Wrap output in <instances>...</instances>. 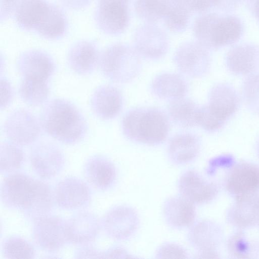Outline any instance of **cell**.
<instances>
[{
    "instance_id": "21",
    "label": "cell",
    "mask_w": 259,
    "mask_h": 259,
    "mask_svg": "<svg viewBox=\"0 0 259 259\" xmlns=\"http://www.w3.org/2000/svg\"><path fill=\"white\" fill-rule=\"evenodd\" d=\"M101 226V222L93 213L78 212L66 221L68 242L80 246L89 245L96 239Z\"/></svg>"
},
{
    "instance_id": "8",
    "label": "cell",
    "mask_w": 259,
    "mask_h": 259,
    "mask_svg": "<svg viewBox=\"0 0 259 259\" xmlns=\"http://www.w3.org/2000/svg\"><path fill=\"white\" fill-rule=\"evenodd\" d=\"M188 240L196 251L195 258H219L218 249L223 239L221 227L209 220L195 222L189 227Z\"/></svg>"
},
{
    "instance_id": "3",
    "label": "cell",
    "mask_w": 259,
    "mask_h": 259,
    "mask_svg": "<svg viewBox=\"0 0 259 259\" xmlns=\"http://www.w3.org/2000/svg\"><path fill=\"white\" fill-rule=\"evenodd\" d=\"M121 127L124 136L139 144L155 146L167 139L170 124L167 115L154 107H139L128 111L123 117Z\"/></svg>"
},
{
    "instance_id": "30",
    "label": "cell",
    "mask_w": 259,
    "mask_h": 259,
    "mask_svg": "<svg viewBox=\"0 0 259 259\" xmlns=\"http://www.w3.org/2000/svg\"><path fill=\"white\" fill-rule=\"evenodd\" d=\"M163 16L167 28L171 32L184 31L189 23L191 11L185 0H165Z\"/></svg>"
},
{
    "instance_id": "10",
    "label": "cell",
    "mask_w": 259,
    "mask_h": 259,
    "mask_svg": "<svg viewBox=\"0 0 259 259\" xmlns=\"http://www.w3.org/2000/svg\"><path fill=\"white\" fill-rule=\"evenodd\" d=\"M130 0H98L95 21L99 29L109 35L123 32L129 22Z\"/></svg>"
},
{
    "instance_id": "1",
    "label": "cell",
    "mask_w": 259,
    "mask_h": 259,
    "mask_svg": "<svg viewBox=\"0 0 259 259\" xmlns=\"http://www.w3.org/2000/svg\"><path fill=\"white\" fill-rule=\"evenodd\" d=\"M1 198L6 207L20 211L34 222L50 215L55 203L47 183L23 172H12L4 178Z\"/></svg>"
},
{
    "instance_id": "26",
    "label": "cell",
    "mask_w": 259,
    "mask_h": 259,
    "mask_svg": "<svg viewBox=\"0 0 259 259\" xmlns=\"http://www.w3.org/2000/svg\"><path fill=\"white\" fill-rule=\"evenodd\" d=\"M162 212L165 222L174 229L189 228L195 222V204L181 195L167 199L163 203Z\"/></svg>"
},
{
    "instance_id": "9",
    "label": "cell",
    "mask_w": 259,
    "mask_h": 259,
    "mask_svg": "<svg viewBox=\"0 0 259 259\" xmlns=\"http://www.w3.org/2000/svg\"><path fill=\"white\" fill-rule=\"evenodd\" d=\"M41 125L31 112L18 109L6 118L3 130L10 141L19 146H28L34 143L41 134Z\"/></svg>"
},
{
    "instance_id": "5",
    "label": "cell",
    "mask_w": 259,
    "mask_h": 259,
    "mask_svg": "<svg viewBox=\"0 0 259 259\" xmlns=\"http://www.w3.org/2000/svg\"><path fill=\"white\" fill-rule=\"evenodd\" d=\"M141 57L134 47L115 44L101 52L99 66L102 74L109 80L116 83H126L140 74Z\"/></svg>"
},
{
    "instance_id": "34",
    "label": "cell",
    "mask_w": 259,
    "mask_h": 259,
    "mask_svg": "<svg viewBox=\"0 0 259 259\" xmlns=\"http://www.w3.org/2000/svg\"><path fill=\"white\" fill-rule=\"evenodd\" d=\"M2 250L6 258H33L35 256L33 246L23 238L17 236L6 239Z\"/></svg>"
},
{
    "instance_id": "46",
    "label": "cell",
    "mask_w": 259,
    "mask_h": 259,
    "mask_svg": "<svg viewBox=\"0 0 259 259\" xmlns=\"http://www.w3.org/2000/svg\"><path fill=\"white\" fill-rule=\"evenodd\" d=\"M248 9L259 22V0H245Z\"/></svg>"
},
{
    "instance_id": "44",
    "label": "cell",
    "mask_w": 259,
    "mask_h": 259,
    "mask_svg": "<svg viewBox=\"0 0 259 259\" xmlns=\"http://www.w3.org/2000/svg\"><path fill=\"white\" fill-rule=\"evenodd\" d=\"M242 0H212L213 6L218 9L230 12L239 7Z\"/></svg>"
},
{
    "instance_id": "20",
    "label": "cell",
    "mask_w": 259,
    "mask_h": 259,
    "mask_svg": "<svg viewBox=\"0 0 259 259\" xmlns=\"http://www.w3.org/2000/svg\"><path fill=\"white\" fill-rule=\"evenodd\" d=\"M225 63L228 70L239 76H249L259 71V46L244 43L236 45L227 52Z\"/></svg>"
},
{
    "instance_id": "4",
    "label": "cell",
    "mask_w": 259,
    "mask_h": 259,
    "mask_svg": "<svg viewBox=\"0 0 259 259\" xmlns=\"http://www.w3.org/2000/svg\"><path fill=\"white\" fill-rule=\"evenodd\" d=\"M193 31L198 42L215 50L237 42L242 35L243 25L236 16L210 13L196 19Z\"/></svg>"
},
{
    "instance_id": "16",
    "label": "cell",
    "mask_w": 259,
    "mask_h": 259,
    "mask_svg": "<svg viewBox=\"0 0 259 259\" xmlns=\"http://www.w3.org/2000/svg\"><path fill=\"white\" fill-rule=\"evenodd\" d=\"M55 203L60 208L79 209L87 206L91 200V192L82 180L68 177L60 180L53 191Z\"/></svg>"
},
{
    "instance_id": "29",
    "label": "cell",
    "mask_w": 259,
    "mask_h": 259,
    "mask_svg": "<svg viewBox=\"0 0 259 259\" xmlns=\"http://www.w3.org/2000/svg\"><path fill=\"white\" fill-rule=\"evenodd\" d=\"M199 107L193 100L184 97L169 101L168 114L172 122L179 127L187 128L197 125Z\"/></svg>"
},
{
    "instance_id": "11",
    "label": "cell",
    "mask_w": 259,
    "mask_h": 259,
    "mask_svg": "<svg viewBox=\"0 0 259 259\" xmlns=\"http://www.w3.org/2000/svg\"><path fill=\"white\" fill-rule=\"evenodd\" d=\"M140 219L137 211L126 205L115 206L104 215L101 225L107 235L114 240L129 239L137 231Z\"/></svg>"
},
{
    "instance_id": "47",
    "label": "cell",
    "mask_w": 259,
    "mask_h": 259,
    "mask_svg": "<svg viewBox=\"0 0 259 259\" xmlns=\"http://www.w3.org/2000/svg\"><path fill=\"white\" fill-rule=\"evenodd\" d=\"M256 148L257 153V155H258V157H259V137H258V139H257V141H256Z\"/></svg>"
},
{
    "instance_id": "42",
    "label": "cell",
    "mask_w": 259,
    "mask_h": 259,
    "mask_svg": "<svg viewBox=\"0 0 259 259\" xmlns=\"http://www.w3.org/2000/svg\"><path fill=\"white\" fill-rule=\"evenodd\" d=\"M191 11L201 13L208 11L213 6L212 0H185Z\"/></svg>"
},
{
    "instance_id": "41",
    "label": "cell",
    "mask_w": 259,
    "mask_h": 259,
    "mask_svg": "<svg viewBox=\"0 0 259 259\" xmlns=\"http://www.w3.org/2000/svg\"><path fill=\"white\" fill-rule=\"evenodd\" d=\"M20 0H1V20H5L14 14Z\"/></svg>"
},
{
    "instance_id": "48",
    "label": "cell",
    "mask_w": 259,
    "mask_h": 259,
    "mask_svg": "<svg viewBox=\"0 0 259 259\" xmlns=\"http://www.w3.org/2000/svg\"><path fill=\"white\" fill-rule=\"evenodd\" d=\"M257 226L259 227V221H258V223Z\"/></svg>"
},
{
    "instance_id": "19",
    "label": "cell",
    "mask_w": 259,
    "mask_h": 259,
    "mask_svg": "<svg viewBox=\"0 0 259 259\" xmlns=\"http://www.w3.org/2000/svg\"><path fill=\"white\" fill-rule=\"evenodd\" d=\"M226 219L239 230L257 226L259 221V192L238 197L228 208Z\"/></svg>"
},
{
    "instance_id": "37",
    "label": "cell",
    "mask_w": 259,
    "mask_h": 259,
    "mask_svg": "<svg viewBox=\"0 0 259 259\" xmlns=\"http://www.w3.org/2000/svg\"><path fill=\"white\" fill-rule=\"evenodd\" d=\"M225 124L210 111L207 104L199 107L197 125L207 132H214L221 129Z\"/></svg>"
},
{
    "instance_id": "31",
    "label": "cell",
    "mask_w": 259,
    "mask_h": 259,
    "mask_svg": "<svg viewBox=\"0 0 259 259\" xmlns=\"http://www.w3.org/2000/svg\"><path fill=\"white\" fill-rule=\"evenodd\" d=\"M20 98L32 107L40 106L47 100L50 94L48 81L22 79L18 88Z\"/></svg>"
},
{
    "instance_id": "17",
    "label": "cell",
    "mask_w": 259,
    "mask_h": 259,
    "mask_svg": "<svg viewBox=\"0 0 259 259\" xmlns=\"http://www.w3.org/2000/svg\"><path fill=\"white\" fill-rule=\"evenodd\" d=\"M29 159L33 171L44 179L54 177L64 164V156L60 149L48 142L34 145L31 149Z\"/></svg>"
},
{
    "instance_id": "35",
    "label": "cell",
    "mask_w": 259,
    "mask_h": 259,
    "mask_svg": "<svg viewBox=\"0 0 259 259\" xmlns=\"http://www.w3.org/2000/svg\"><path fill=\"white\" fill-rule=\"evenodd\" d=\"M165 0H135L137 15L146 23L155 24L163 18Z\"/></svg>"
},
{
    "instance_id": "28",
    "label": "cell",
    "mask_w": 259,
    "mask_h": 259,
    "mask_svg": "<svg viewBox=\"0 0 259 259\" xmlns=\"http://www.w3.org/2000/svg\"><path fill=\"white\" fill-rule=\"evenodd\" d=\"M151 91L157 98L170 101L185 97L188 91V84L182 75L164 72L153 78Z\"/></svg>"
},
{
    "instance_id": "14",
    "label": "cell",
    "mask_w": 259,
    "mask_h": 259,
    "mask_svg": "<svg viewBox=\"0 0 259 259\" xmlns=\"http://www.w3.org/2000/svg\"><path fill=\"white\" fill-rule=\"evenodd\" d=\"M178 187L180 195L194 204L211 201L219 190L216 183L207 180L193 169L187 170L181 175Z\"/></svg>"
},
{
    "instance_id": "25",
    "label": "cell",
    "mask_w": 259,
    "mask_h": 259,
    "mask_svg": "<svg viewBox=\"0 0 259 259\" xmlns=\"http://www.w3.org/2000/svg\"><path fill=\"white\" fill-rule=\"evenodd\" d=\"M84 175L88 182L96 189L105 191L115 183L117 170L114 163L102 155L90 157L83 167Z\"/></svg>"
},
{
    "instance_id": "15",
    "label": "cell",
    "mask_w": 259,
    "mask_h": 259,
    "mask_svg": "<svg viewBox=\"0 0 259 259\" xmlns=\"http://www.w3.org/2000/svg\"><path fill=\"white\" fill-rule=\"evenodd\" d=\"M224 185L234 198L259 192V166L246 161L235 164L226 175Z\"/></svg>"
},
{
    "instance_id": "6",
    "label": "cell",
    "mask_w": 259,
    "mask_h": 259,
    "mask_svg": "<svg viewBox=\"0 0 259 259\" xmlns=\"http://www.w3.org/2000/svg\"><path fill=\"white\" fill-rule=\"evenodd\" d=\"M57 7L47 0H20L14 13L15 20L21 29L34 31L40 35L53 18Z\"/></svg>"
},
{
    "instance_id": "40",
    "label": "cell",
    "mask_w": 259,
    "mask_h": 259,
    "mask_svg": "<svg viewBox=\"0 0 259 259\" xmlns=\"http://www.w3.org/2000/svg\"><path fill=\"white\" fill-rule=\"evenodd\" d=\"M103 251L90 246L82 245L75 251L74 256L76 258H102Z\"/></svg>"
},
{
    "instance_id": "36",
    "label": "cell",
    "mask_w": 259,
    "mask_h": 259,
    "mask_svg": "<svg viewBox=\"0 0 259 259\" xmlns=\"http://www.w3.org/2000/svg\"><path fill=\"white\" fill-rule=\"evenodd\" d=\"M242 97L246 107L259 114V72L246 77L242 84Z\"/></svg>"
},
{
    "instance_id": "7",
    "label": "cell",
    "mask_w": 259,
    "mask_h": 259,
    "mask_svg": "<svg viewBox=\"0 0 259 259\" xmlns=\"http://www.w3.org/2000/svg\"><path fill=\"white\" fill-rule=\"evenodd\" d=\"M173 60L182 74L192 78L204 77L211 66L209 50L197 41L181 44L176 51Z\"/></svg>"
},
{
    "instance_id": "22",
    "label": "cell",
    "mask_w": 259,
    "mask_h": 259,
    "mask_svg": "<svg viewBox=\"0 0 259 259\" xmlns=\"http://www.w3.org/2000/svg\"><path fill=\"white\" fill-rule=\"evenodd\" d=\"M240 103V98L237 91L228 83L215 84L208 93L207 105L209 109L225 123L237 111Z\"/></svg>"
},
{
    "instance_id": "23",
    "label": "cell",
    "mask_w": 259,
    "mask_h": 259,
    "mask_svg": "<svg viewBox=\"0 0 259 259\" xmlns=\"http://www.w3.org/2000/svg\"><path fill=\"white\" fill-rule=\"evenodd\" d=\"M123 103L122 93L117 88L111 85L98 87L90 99L93 113L99 118L105 120L117 116L122 109Z\"/></svg>"
},
{
    "instance_id": "33",
    "label": "cell",
    "mask_w": 259,
    "mask_h": 259,
    "mask_svg": "<svg viewBox=\"0 0 259 259\" xmlns=\"http://www.w3.org/2000/svg\"><path fill=\"white\" fill-rule=\"evenodd\" d=\"M20 146L11 141L1 143L0 170L2 174L12 173L22 166L25 156Z\"/></svg>"
},
{
    "instance_id": "13",
    "label": "cell",
    "mask_w": 259,
    "mask_h": 259,
    "mask_svg": "<svg viewBox=\"0 0 259 259\" xmlns=\"http://www.w3.org/2000/svg\"><path fill=\"white\" fill-rule=\"evenodd\" d=\"M134 48L144 58L157 60L162 58L169 48L165 31L154 24L146 23L138 27L133 37Z\"/></svg>"
},
{
    "instance_id": "45",
    "label": "cell",
    "mask_w": 259,
    "mask_h": 259,
    "mask_svg": "<svg viewBox=\"0 0 259 259\" xmlns=\"http://www.w3.org/2000/svg\"><path fill=\"white\" fill-rule=\"evenodd\" d=\"M67 8L72 10H80L88 6L92 0H60Z\"/></svg>"
},
{
    "instance_id": "27",
    "label": "cell",
    "mask_w": 259,
    "mask_h": 259,
    "mask_svg": "<svg viewBox=\"0 0 259 259\" xmlns=\"http://www.w3.org/2000/svg\"><path fill=\"white\" fill-rule=\"evenodd\" d=\"M201 141L199 136L192 133H181L169 140L168 156L175 165H184L196 159L200 154Z\"/></svg>"
},
{
    "instance_id": "39",
    "label": "cell",
    "mask_w": 259,
    "mask_h": 259,
    "mask_svg": "<svg viewBox=\"0 0 259 259\" xmlns=\"http://www.w3.org/2000/svg\"><path fill=\"white\" fill-rule=\"evenodd\" d=\"M1 108H6L11 102L13 98V90L12 87L5 77L1 78Z\"/></svg>"
},
{
    "instance_id": "2",
    "label": "cell",
    "mask_w": 259,
    "mask_h": 259,
    "mask_svg": "<svg viewBox=\"0 0 259 259\" xmlns=\"http://www.w3.org/2000/svg\"><path fill=\"white\" fill-rule=\"evenodd\" d=\"M40 122L42 129L55 140L67 145L81 141L88 124L80 111L70 101L54 99L43 107Z\"/></svg>"
},
{
    "instance_id": "18",
    "label": "cell",
    "mask_w": 259,
    "mask_h": 259,
    "mask_svg": "<svg viewBox=\"0 0 259 259\" xmlns=\"http://www.w3.org/2000/svg\"><path fill=\"white\" fill-rule=\"evenodd\" d=\"M16 67L22 79L48 81L54 74L56 65L52 58L39 50L23 52L18 57Z\"/></svg>"
},
{
    "instance_id": "24",
    "label": "cell",
    "mask_w": 259,
    "mask_h": 259,
    "mask_svg": "<svg viewBox=\"0 0 259 259\" xmlns=\"http://www.w3.org/2000/svg\"><path fill=\"white\" fill-rule=\"evenodd\" d=\"M100 52L97 44L91 40H80L70 48L67 63L70 68L79 75H88L99 65Z\"/></svg>"
},
{
    "instance_id": "32",
    "label": "cell",
    "mask_w": 259,
    "mask_h": 259,
    "mask_svg": "<svg viewBox=\"0 0 259 259\" xmlns=\"http://www.w3.org/2000/svg\"><path fill=\"white\" fill-rule=\"evenodd\" d=\"M227 247L230 255L233 258H253L259 255V243L248 238L243 230L238 229L230 236Z\"/></svg>"
},
{
    "instance_id": "43",
    "label": "cell",
    "mask_w": 259,
    "mask_h": 259,
    "mask_svg": "<svg viewBox=\"0 0 259 259\" xmlns=\"http://www.w3.org/2000/svg\"><path fill=\"white\" fill-rule=\"evenodd\" d=\"M132 256L124 248L120 246L110 247L103 251L102 258H131Z\"/></svg>"
},
{
    "instance_id": "12",
    "label": "cell",
    "mask_w": 259,
    "mask_h": 259,
    "mask_svg": "<svg viewBox=\"0 0 259 259\" xmlns=\"http://www.w3.org/2000/svg\"><path fill=\"white\" fill-rule=\"evenodd\" d=\"M33 238L41 250L53 252L59 250L68 242L66 221L50 215L34 222Z\"/></svg>"
},
{
    "instance_id": "38",
    "label": "cell",
    "mask_w": 259,
    "mask_h": 259,
    "mask_svg": "<svg viewBox=\"0 0 259 259\" xmlns=\"http://www.w3.org/2000/svg\"><path fill=\"white\" fill-rule=\"evenodd\" d=\"M189 254L182 246L175 243L165 242L156 250V258H188Z\"/></svg>"
}]
</instances>
